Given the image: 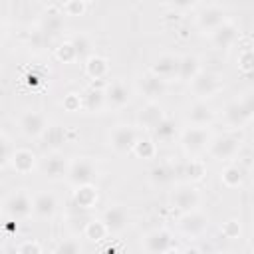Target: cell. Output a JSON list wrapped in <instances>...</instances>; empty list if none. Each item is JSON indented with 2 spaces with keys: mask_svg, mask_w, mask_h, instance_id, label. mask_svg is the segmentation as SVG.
Returning <instances> with one entry per match:
<instances>
[{
  "mask_svg": "<svg viewBox=\"0 0 254 254\" xmlns=\"http://www.w3.org/2000/svg\"><path fill=\"white\" fill-rule=\"evenodd\" d=\"M62 105H64V109L65 111H69V113H73V111H79L81 109V93H67L65 97H64V101H62Z\"/></svg>",
  "mask_w": 254,
  "mask_h": 254,
  "instance_id": "b9f144b4",
  "label": "cell"
},
{
  "mask_svg": "<svg viewBox=\"0 0 254 254\" xmlns=\"http://www.w3.org/2000/svg\"><path fill=\"white\" fill-rule=\"evenodd\" d=\"M200 200H202V196L192 183H179V185H175V189L171 192V206L179 212L198 208Z\"/></svg>",
  "mask_w": 254,
  "mask_h": 254,
  "instance_id": "30bf717a",
  "label": "cell"
},
{
  "mask_svg": "<svg viewBox=\"0 0 254 254\" xmlns=\"http://www.w3.org/2000/svg\"><path fill=\"white\" fill-rule=\"evenodd\" d=\"M149 71H153L155 75H159L165 81L177 79V73H179V56H175V54H161L151 64V69Z\"/></svg>",
  "mask_w": 254,
  "mask_h": 254,
  "instance_id": "44dd1931",
  "label": "cell"
},
{
  "mask_svg": "<svg viewBox=\"0 0 254 254\" xmlns=\"http://www.w3.org/2000/svg\"><path fill=\"white\" fill-rule=\"evenodd\" d=\"M137 139H139V129L135 125L119 123L109 131L107 143H109V149L115 155H127V153H131V149H133Z\"/></svg>",
  "mask_w": 254,
  "mask_h": 254,
  "instance_id": "8992f818",
  "label": "cell"
},
{
  "mask_svg": "<svg viewBox=\"0 0 254 254\" xmlns=\"http://www.w3.org/2000/svg\"><path fill=\"white\" fill-rule=\"evenodd\" d=\"M198 4V0H167V6L171 10H177V12H189V10H194Z\"/></svg>",
  "mask_w": 254,
  "mask_h": 254,
  "instance_id": "7bdbcfd3",
  "label": "cell"
},
{
  "mask_svg": "<svg viewBox=\"0 0 254 254\" xmlns=\"http://www.w3.org/2000/svg\"><path fill=\"white\" fill-rule=\"evenodd\" d=\"M44 143V147L46 149H50V151H60V147L65 143V129L62 127V125H58V123H50L48 127H46V131L42 133V137H40Z\"/></svg>",
  "mask_w": 254,
  "mask_h": 254,
  "instance_id": "4316f807",
  "label": "cell"
},
{
  "mask_svg": "<svg viewBox=\"0 0 254 254\" xmlns=\"http://www.w3.org/2000/svg\"><path fill=\"white\" fill-rule=\"evenodd\" d=\"M71 44L75 46V52H77V58H79V60H85V58L91 54V40H89L87 36L79 34V36L71 38Z\"/></svg>",
  "mask_w": 254,
  "mask_h": 254,
  "instance_id": "60d3db41",
  "label": "cell"
},
{
  "mask_svg": "<svg viewBox=\"0 0 254 254\" xmlns=\"http://www.w3.org/2000/svg\"><path fill=\"white\" fill-rule=\"evenodd\" d=\"M99 218H101V222L105 224V228H107L109 234H119V232H123V230L129 226V222H131V214H129V210H127L125 204H109V206L101 212Z\"/></svg>",
  "mask_w": 254,
  "mask_h": 254,
  "instance_id": "4fadbf2b",
  "label": "cell"
},
{
  "mask_svg": "<svg viewBox=\"0 0 254 254\" xmlns=\"http://www.w3.org/2000/svg\"><path fill=\"white\" fill-rule=\"evenodd\" d=\"M67 167H69V159H67L64 153H60V151H50V153L38 163L40 173H42L48 181H52V183L65 181Z\"/></svg>",
  "mask_w": 254,
  "mask_h": 254,
  "instance_id": "9c48e42d",
  "label": "cell"
},
{
  "mask_svg": "<svg viewBox=\"0 0 254 254\" xmlns=\"http://www.w3.org/2000/svg\"><path fill=\"white\" fill-rule=\"evenodd\" d=\"M81 234H83V238H87V240H91V242H99V240H103L109 232H107L105 224L101 222V218H89V220L85 222Z\"/></svg>",
  "mask_w": 254,
  "mask_h": 254,
  "instance_id": "836d02e7",
  "label": "cell"
},
{
  "mask_svg": "<svg viewBox=\"0 0 254 254\" xmlns=\"http://www.w3.org/2000/svg\"><path fill=\"white\" fill-rule=\"evenodd\" d=\"M56 60L62 62V64H73L77 62V52H75V46L71 44V40H64L58 48H56Z\"/></svg>",
  "mask_w": 254,
  "mask_h": 254,
  "instance_id": "e575fe53",
  "label": "cell"
},
{
  "mask_svg": "<svg viewBox=\"0 0 254 254\" xmlns=\"http://www.w3.org/2000/svg\"><path fill=\"white\" fill-rule=\"evenodd\" d=\"M62 30H64V12L50 10V12H46V14L42 16L40 26H38V32H40L44 38H48V40L52 42L56 36H60Z\"/></svg>",
  "mask_w": 254,
  "mask_h": 254,
  "instance_id": "cb8c5ba5",
  "label": "cell"
},
{
  "mask_svg": "<svg viewBox=\"0 0 254 254\" xmlns=\"http://www.w3.org/2000/svg\"><path fill=\"white\" fill-rule=\"evenodd\" d=\"M60 208V202H58V196L50 190H42L38 194L32 196V212L36 218H42V220H50L56 216Z\"/></svg>",
  "mask_w": 254,
  "mask_h": 254,
  "instance_id": "ffe728a7",
  "label": "cell"
},
{
  "mask_svg": "<svg viewBox=\"0 0 254 254\" xmlns=\"http://www.w3.org/2000/svg\"><path fill=\"white\" fill-rule=\"evenodd\" d=\"M0 214H2V206H0Z\"/></svg>",
  "mask_w": 254,
  "mask_h": 254,
  "instance_id": "7dc6e473",
  "label": "cell"
},
{
  "mask_svg": "<svg viewBox=\"0 0 254 254\" xmlns=\"http://www.w3.org/2000/svg\"><path fill=\"white\" fill-rule=\"evenodd\" d=\"M97 198H99L97 189L93 185H81V187H75L73 192H71V206L85 212V210H91L97 204Z\"/></svg>",
  "mask_w": 254,
  "mask_h": 254,
  "instance_id": "603a6c76",
  "label": "cell"
},
{
  "mask_svg": "<svg viewBox=\"0 0 254 254\" xmlns=\"http://www.w3.org/2000/svg\"><path fill=\"white\" fill-rule=\"evenodd\" d=\"M240 147H242V137L234 129H230L228 133L212 135L206 153L216 161H232L240 153Z\"/></svg>",
  "mask_w": 254,
  "mask_h": 254,
  "instance_id": "277c9868",
  "label": "cell"
},
{
  "mask_svg": "<svg viewBox=\"0 0 254 254\" xmlns=\"http://www.w3.org/2000/svg\"><path fill=\"white\" fill-rule=\"evenodd\" d=\"M175 173H177V169H175L173 165H169V163H159V165H155V167L149 171V179H151V183H155V185H167V183H171V181L175 179Z\"/></svg>",
  "mask_w": 254,
  "mask_h": 254,
  "instance_id": "d6a6232c",
  "label": "cell"
},
{
  "mask_svg": "<svg viewBox=\"0 0 254 254\" xmlns=\"http://www.w3.org/2000/svg\"><path fill=\"white\" fill-rule=\"evenodd\" d=\"M220 232H222L224 238L236 240V238H240V234H242V224H240V220L230 218V220H226V222L220 226Z\"/></svg>",
  "mask_w": 254,
  "mask_h": 254,
  "instance_id": "ab89813d",
  "label": "cell"
},
{
  "mask_svg": "<svg viewBox=\"0 0 254 254\" xmlns=\"http://www.w3.org/2000/svg\"><path fill=\"white\" fill-rule=\"evenodd\" d=\"M165 117H167V113H165V109H163V105L159 101H147L137 111V127L153 131Z\"/></svg>",
  "mask_w": 254,
  "mask_h": 254,
  "instance_id": "d6986e66",
  "label": "cell"
},
{
  "mask_svg": "<svg viewBox=\"0 0 254 254\" xmlns=\"http://www.w3.org/2000/svg\"><path fill=\"white\" fill-rule=\"evenodd\" d=\"M133 97V89L127 81L121 79H113L103 87V99H105V107L107 109H123L129 105Z\"/></svg>",
  "mask_w": 254,
  "mask_h": 254,
  "instance_id": "8fae6325",
  "label": "cell"
},
{
  "mask_svg": "<svg viewBox=\"0 0 254 254\" xmlns=\"http://www.w3.org/2000/svg\"><path fill=\"white\" fill-rule=\"evenodd\" d=\"M14 153V145L12 139L4 133H0V169H4L6 165H10V157Z\"/></svg>",
  "mask_w": 254,
  "mask_h": 254,
  "instance_id": "74e56055",
  "label": "cell"
},
{
  "mask_svg": "<svg viewBox=\"0 0 254 254\" xmlns=\"http://www.w3.org/2000/svg\"><path fill=\"white\" fill-rule=\"evenodd\" d=\"M167 89H169V81L161 79L153 71H147L139 77V91L147 101H159L161 97H165Z\"/></svg>",
  "mask_w": 254,
  "mask_h": 254,
  "instance_id": "e0dca14e",
  "label": "cell"
},
{
  "mask_svg": "<svg viewBox=\"0 0 254 254\" xmlns=\"http://www.w3.org/2000/svg\"><path fill=\"white\" fill-rule=\"evenodd\" d=\"M254 69V54L250 48H244L238 54V71H242L244 75H250Z\"/></svg>",
  "mask_w": 254,
  "mask_h": 254,
  "instance_id": "f35d334b",
  "label": "cell"
},
{
  "mask_svg": "<svg viewBox=\"0 0 254 254\" xmlns=\"http://www.w3.org/2000/svg\"><path fill=\"white\" fill-rule=\"evenodd\" d=\"M228 20V12L222 8V6H216V4H212V6H206V8H202L198 14H196V28L202 32V34H210L214 28H218L222 22H226Z\"/></svg>",
  "mask_w": 254,
  "mask_h": 254,
  "instance_id": "2e32d148",
  "label": "cell"
},
{
  "mask_svg": "<svg viewBox=\"0 0 254 254\" xmlns=\"http://www.w3.org/2000/svg\"><path fill=\"white\" fill-rule=\"evenodd\" d=\"M208 38H210V46L214 48V50H230L236 42H238V38H240V30H238V26L228 18L226 22H222L218 28H214L210 34H208Z\"/></svg>",
  "mask_w": 254,
  "mask_h": 254,
  "instance_id": "5bb4252c",
  "label": "cell"
},
{
  "mask_svg": "<svg viewBox=\"0 0 254 254\" xmlns=\"http://www.w3.org/2000/svg\"><path fill=\"white\" fill-rule=\"evenodd\" d=\"M151 137H153L157 143H171L175 137H179V125L175 123V119L165 117V119L151 131Z\"/></svg>",
  "mask_w": 254,
  "mask_h": 254,
  "instance_id": "f1b7e54d",
  "label": "cell"
},
{
  "mask_svg": "<svg viewBox=\"0 0 254 254\" xmlns=\"http://www.w3.org/2000/svg\"><path fill=\"white\" fill-rule=\"evenodd\" d=\"M141 246H143L145 252H151V254H163V252L181 250V248L175 244L173 232L167 230V228H153V230H149V232L143 236Z\"/></svg>",
  "mask_w": 254,
  "mask_h": 254,
  "instance_id": "ba28073f",
  "label": "cell"
},
{
  "mask_svg": "<svg viewBox=\"0 0 254 254\" xmlns=\"http://www.w3.org/2000/svg\"><path fill=\"white\" fill-rule=\"evenodd\" d=\"M44 6H48V8H54V6H62V2L64 0H40Z\"/></svg>",
  "mask_w": 254,
  "mask_h": 254,
  "instance_id": "f6af8a7d",
  "label": "cell"
},
{
  "mask_svg": "<svg viewBox=\"0 0 254 254\" xmlns=\"http://www.w3.org/2000/svg\"><path fill=\"white\" fill-rule=\"evenodd\" d=\"M212 131L206 125H189L179 131V143L189 157H200L206 153L208 143L212 139Z\"/></svg>",
  "mask_w": 254,
  "mask_h": 254,
  "instance_id": "7a4b0ae2",
  "label": "cell"
},
{
  "mask_svg": "<svg viewBox=\"0 0 254 254\" xmlns=\"http://www.w3.org/2000/svg\"><path fill=\"white\" fill-rule=\"evenodd\" d=\"M2 214L8 220H14V222L28 220L30 216H34V212H32V194L26 189L14 190L2 202Z\"/></svg>",
  "mask_w": 254,
  "mask_h": 254,
  "instance_id": "5b68a950",
  "label": "cell"
},
{
  "mask_svg": "<svg viewBox=\"0 0 254 254\" xmlns=\"http://www.w3.org/2000/svg\"><path fill=\"white\" fill-rule=\"evenodd\" d=\"M200 58L194 54H187V56H179V73H177V81L181 83H189L198 71H200Z\"/></svg>",
  "mask_w": 254,
  "mask_h": 254,
  "instance_id": "484cf974",
  "label": "cell"
},
{
  "mask_svg": "<svg viewBox=\"0 0 254 254\" xmlns=\"http://www.w3.org/2000/svg\"><path fill=\"white\" fill-rule=\"evenodd\" d=\"M18 125H20V131H22L24 137L40 139L42 133L46 131V127L50 125V121H48L46 113H42V111H24L20 115Z\"/></svg>",
  "mask_w": 254,
  "mask_h": 254,
  "instance_id": "9a60e30c",
  "label": "cell"
},
{
  "mask_svg": "<svg viewBox=\"0 0 254 254\" xmlns=\"http://www.w3.org/2000/svg\"><path fill=\"white\" fill-rule=\"evenodd\" d=\"M87 10V0H64L62 2V12L64 16H83Z\"/></svg>",
  "mask_w": 254,
  "mask_h": 254,
  "instance_id": "d590c367",
  "label": "cell"
},
{
  "mask_svg": "<svg viewBox=\"0 0 254 254\" xmlns=\"http://www.w3.org/2000/svg\"><path fill=\"white\" fill-rule=\"evenodd\" d=\"M177 226L183 234L187 236H200L206 228H208V214L202 212L200 208H192V210H185L181 212V216L177 218Z\"/></svg>",
  "mask_w": 254,
  "mask_h": 254,
  "instance_id": "7c38bea8",
  "label": "cell"
},
{
  "mask_svg": "<svg viewBox=\"0 0 254 254\" xmlns=\"http://www.w3.org/2000/svg\"><path fill=\"white\" fill-rule=\"evenodd\" d=\"M254 115V101H252V95L250 93H244L232 101H228L224 107H222V121L228 129H242L246 123H250Z\"/></svg>",
  "mask_w": 254,
  "mask_h": 254,
  "instance_id": "6da1fadb",
  "label": "cell"
},
{
  "mask_svg": "<svg viewBox=\"0 0 254 254\" xmlns=\"http://www.w3.org/2000/svg\"><path fill=\"white\" fill-rule=\"evenodd\" d=\"M4 34H6V24H4L2 20H0V40L4 38Z\"/></svg>",
  "mask_w": 254,
  "mask_h": 254,
  "instance_id": "bcb514c9",
  "label": "cell"
},
{
  "mask_svg": "<svg viewBox=\"0 0 254 254\" xmlns=\"http://www.w3.org/2000/svg\"><path fill=\"white\" fill-rule=\"evenodd\" d=\"M56 254H79L81 252V244L77 238H64L54 246Z\"/></svg>",
  "mask_w": 254,
  "mask_h": 254,
  "instance_id": "8d00e7d4",
  "label": "cell"
},
{
  "mask_svg": "<svg viewBox=\"0 0 254 254\" xmlns=\"http://www.w3.org/2000/svg\"><path fill=\"white\" fill-rule=\"evenodd\" d=\"M97 177H99V167L91 157H75L69 161L65 183L71 189H75L81 185H93Z\"/></svg>",
  "mask_w": 254,
  "mask_h": 254,
  "instance_id": "3957f363",
  "label": "cell"
},
{
  "mask_svg": "<svg viewBox=\"0 0 254 254\" xmlns=\"http://www.w3.org/2000/svg\"><path fill=\"white\" fill-rule=\"evenodd\" d=\"M83 69L89 79H105L109 73V62L99 54H89L83 60Z\"/></svg>",
  "mask_w": 254,
  "mask_h": 254,
  "instance_id": "d4e9b609",
  "label": "cell"
},
{
  "mask_svg": "<svg viewBox=\"0 0 254 254\" xmlns=\"http://www.w3.org/2000/svg\"><path fill=\"white\" fill-rule=\"evenodd\" d=\"M81 109L91 111V113L105 109L103 89H101V87H87V89L81 93Z\"/></svg>",
  "mask_w": 254,
  "mask_h": 254,
  "instance_id": "4dcf8cb0",
  "label": "cell"
},
{
  "mask_svg": "<svg viewBox=\"0 0 254 254\" xmlns=\"http://www.w3.org/2000/svg\"><path fill=\"white\" fill-rule=\"evenodd\" d=\"M10 165L18 175H30L38 169V157L32 149H14Z\"/></svg>",
  "mask_w": 254,
  "mask_h": 254,
  "instance_id": "7402d4cb",
  "label": "cell"
},
{
  "mask_svg": "<svg viewBox=\"0 0 254 254\" xmlns=\"http://www.w3.org/2000/svg\"><path fill=\"white\" fill-rule=\"evenodd\" d=\"M14 250H16V252H42L44 248H42V244L36 242V240H24V242H20L18 246H14Z\"/></svg>",
  "mask_w": 254,
  "mask_h": 254,
  "instance_id": "ee69618b",
  "label": "cell"
},
{
  "mask_svg": "<svg viewBox=\"0 0 254 254\" xmlns=\"http://www.w3.org/2000/svg\"><path fill=\"white\" fill-rule=\"evenodd\" d=\"M244 177H246V171L242 165L238 163H228L222 171H220V183L226 187V189H238L242 183H244Z\"/></svg>",
  "mask_w": 254,
  "mask_h": 254,
  "instance_id": "83f0119b",
  "label": "cell"
},
{
  "mask_svg": "<svg viewBox=\"0 0 254 254\" xmlns=\"http://www.w3.org/2000/svg\"><path fill=\"white\" fill-rule=\"evenodd\" d=\"M131 153L143 161H153L159 153V143L153 137H139L131 149Z\"/></svg>",
  "mask_w": 254,
  "mask_h": 254,
  "instance_id": "1f68e13d",
  "label": "cell"
},
{
  "mask_svg": "<svg viewBox=\"0 0 254 254\" xmlns=\"http://www.w3.org/2000/svg\"><path fill=\"white\" fill-rule=\"evenodd\" d=\"M181 175L187 179V183H198L206 175V163L200 157H189V161L181 169Z\"/></svg>",
  "mask_w": 254,
  "mask_h": 254,
  "instance_id": "f546056e",
  "label": "cell"
},
{
  "mask_svg": "<svg viewBox=\"0 0 254 254\" xmlns=\"http://www.w3.org/2000/svg\"><path fill=\"white\" fill-rule=\"evenodd\" d=\"M185 117H187L189 125H206V127H210L216 119V111L206 99H194L189 105Z\"/></svg>",
  "mask_w": 254,
  "mask_h": 254,
  "instance_id": "ac0fdd59",
  "label": "cell"
},
{
  "mask_svg": "<svg viewBox=\"0 0 254 254\" xmlns=\"http://www.w3.org/2000/svg\"><path fill=\"white\" fill-rule=\"evenodd\" d=\"M189 87H190V93L194 95V99H208L222 89V77L216 71L200 69L189 81Z\"/></svg>",
  "mask_w": 254,
  "mask_h": 254,
  "instance_id": "52a82bcc",
  "label": "cell"
}]
</instances>
